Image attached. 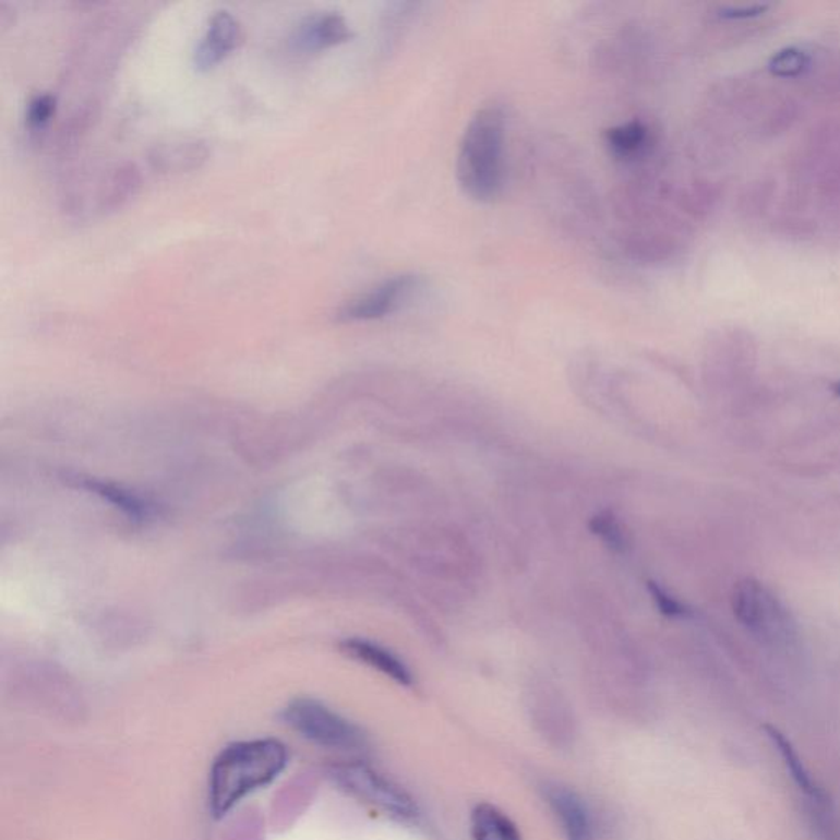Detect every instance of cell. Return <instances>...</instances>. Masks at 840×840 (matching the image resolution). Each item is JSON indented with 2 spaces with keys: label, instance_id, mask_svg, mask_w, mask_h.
Masks as SVG:
<instances>
[{
  "label": "cell",
  "instance_id": "14",
  "mask_svg": "<svg viewBox=\"0 0 840 840\" xmlns=\"http://www.w3.org/2000/svg\"><path fill=\"white\" fill-rule=\"evenodd\" d=\"M81 487L93 491L97 496L106 500L107 503L113 504L117 509L122 511L130 519L146 520L153 514V507L146 501H143L136 494L130 493V491L123 490V488L117 487V484L99 480H84Z\"/></svg>",
  "mask_w": 840,
  "mask_h": 840
},
{
  "label": "cell",
  "instance_id": "21",
  "mask_svg": "<svg viewBox=\"0 0 840 840\" xmlns=\"http://www.w3.org/2000/svg\"><path fill=\"white\" fill-rule=\"evenodd\" d=\"M768 11V5L755 4L744 5V8H725L719 11V15L722 19H729V21H744V19H754L758 15H764Z\"/></svg>",
  "mask_w": 840,
  "mask_h": 840
},
{
  "label": "cell",
  "instance_id": "12",
  "mask_svg": "<svg viewBox=\"0 0 840 840\" xmlns=\"http://www.w3.org/2000/svg\"><path fill=\"white\" fill-rule=\"evenodd\" d=\"M341 649H344V652L348 653L351 659H357L360 660V662L367 663L371 669L377 670V672L383 673V675L389 676L391 680L399 683V685H412V673L407 669L406 663H404L403 660L397 659L393 652L384 649V647L370 643V640L348 639L341 644Z\"/></svg>",
  "mask_w": 840,
  "mask_h": 840
},
{
  "label": "cell",
  "instance_id": "3",
  "mask_svg": "<svg viewBox=\"0 0 840 840\" xmlns=\"http://www.w3.org/2000/svg\"><path fill=\"white\" fill-rule=\"evenodd\" d=\"M140 185L142 176L130 161L81 169L64 181L61 205L74 219H94L119 211L139 192Z\"/></svg>",
  "mask_w": 840,
  "mask_h": 840
},
{
  "label": "cell",
  "instance_id": "19",
  "mask_svg": "<svg viewBox=\"0 0 840 840\" xmlns=\"http://www.w3.org/2000/svg\"><path fill=\"white\" fill-rule=\"evenodd\" d=\"M592 532L598 533L612 549L624 550L625 533L619 520L611 513L599 514L591 520Z\"/></svg>",
  "mask_w": 840,
  "mask_h": 840
},
{
  "label": "cell",
  "instance_id": "4",
  "mask_svg": "<svg viewBox=\"0 0 840 840\" xmlns=\"http://www.w3.org/2000/svg\"><path fill=\"white\" fill-rule=\"evenodd\" d=\"M283 718L312 744L338 751H357L364 745V734L357 725L314 699H296L285 709Z\"/></svg>",
  "mask_w": 840,
  "mask_h": 840
},
{
  "label": "cell",
  "instance_id": "10",
  "mask_svg": "<svg viewBox=\"0 0 840 840\" xmlns=\"http://www.w3.org/2000/svg\"><path fill=\"white\" fill-rule=\"evenodd\" d=\"M211 155L207 142L201 139H179L158 143L148 152V163L161 175H181L201 168Z\"/></svg>",
  "mask_w": 840,
  "mask_h": 840
},
{
  "label": "cell",
  "instance_id": "8",
  "mask_svg": "<svg viewBox=\"0 0 840 840\" xmlns=\"http://www.w3.org/2000/svg\"><path fill=\"white\" fill-rule=\"evenodd\" d=\"M243 40V28L239 19L226 9L214 12L208 17L207 27L199 38L194 48L195 68L197 70H211V68L226 60Z\"/></svg>",
  "mask_w": 840,
  "mask_h": 840
},
{
  "label": "cell",
  "instance_id": "6",
  "mask_svg": "<svg viewBox=\"0 0 840 840\" xmlns=\"http://www.w3.org/2000/svg\"><path fill=\"white\" fill-rule=\"evenodd\" d=\"M416 275H397L384 279L363 295L345 302L337 312V319L347 322L377 321L393 314L419 288Z\"/></svg>",
  "mask_w": 840,
  "mask_h": 840
},
{
  "label": "cell",
  "instance_id": "13",
  "mask_svg": "<svg viewBox=\"0 0 840 840\" xmlns=\"http://www.w3.org/2000/svg\"><path fill=\"white\" fill-rule=\"evenodd\" d=\"M473 840H520L516 824L497 807L480 804L471 814Z\"/></svg>",
  "mask_w": 840,
  "mask_h": 840
},
{
  "label": "cell",
  "instance_id": "16",
  "mask_svg": "<svg viewBox=\"0 0 840 840\" xmlns=\"http://www.w3.org/2000/svg\"><path fill=\"white\" fill-rule=\"evenodd\" d=\"M767 734L770 735L771 741H773V744L777 745L778 751H780L784 765H787L788 771H790L793 780L796 781L797 787H800L811 800L823 804L824 801H826L823 791L816 787L813 778H811V775L807 773L806 768H804L803 761L800 760L796 752L791 747L790 742H788L787 739L783 737V734H780L777 729L767 728Z\"/></svg>",
  "mask_w": 840,
  "mask_h": 840
},
{
  "label": "cell",
  "instance_id": "17",
  "mask_svg": "<svg viewBox=\"0 0 840 840\" xmlns=\"http://www.w3.org/2000/svg\"><path fill=\"white\" fill-rule=\"evenodd\" d=\"M811 58L806 51L796 47L783 48L777 51L768 61V70L778 77H797L806 73Z\"/></svg>",
  "mask_w": 840,
  "mask_h": 840
},
{
  "label": "cell",
  "instance_id": "5",
  "mask_svg": "<svg viewBox=\"0 0 840 840\" xmlns=\"http://www.w3.org/2000/svg\"><path fill=\"white\" fill-rule=\"evenodd\" d=\"M335 778L348 793L394 816H412L416 813V804L406 791L367 765H344L335 770Z\"/></svg>",
  "mask_w": 840,
  "mask_h": 840
},
{
  "label": "cell",
  "instance_id": "23",
  "mask_svg": "<svg viewBox=\"0 0 840 840\" xmlns=\"http://www.w3.org/2000/svg\"><path fill=\"white\" fill-rule=\"evenodd\" d=\"M833 393L837 394V396H840V381H837L836 384L832 386Z\"/></svg>",
  "mask_w": 840,
  "mask_h": 840
},
{
  "label": "cell",
  "instance_id": "9",
  "mask_svg": "<svg viewBox=\"0 0 840 840\" xmlns=\"http://www.w3.org/2000/svg\"><path fill=\"white\" fill-rule=\"evenodd\" d=\"M732 609L737 621L754 631H767L773 627V617L780 615L773 596L755 579H742L732 592Z\"/></svg>",
  "mask_w": 840,
  "mask_h": 840
},
{
  "label": "cell",
  "instance_id": "7",
  "mask_svg": "<svg viewBox=\"0 0 840 840\" xmlns=\"http://www.w3.org/2000/svg\"><path fill=\"white\" fill-rule=\"evenodd\" d=\"M351 37V28L340 12L321 11L302 17L289 32L288 50L305 57L319 53Z\"/></svg>",
  "mask_w": 840,
  "mask_h": 840
},
{
  "label": "cell",
  "instance_id": "22",
  "mask_svg": "<svg viewBox=\"0 0 840 840\" xmlns=\"http://www.w3.org/2000/svg\"><path fill=\"white\" fill-rule=\"evenodd\" d=\"M9 12H12V9L9 8L8 4H0V25L2 27H8L9 24H11L12 19H14V15L9 14Z\"/></svg>",
  "mask_w": 840,
  "mask_h": 840
},
{
  "label": "cell",
  "instance_id": "11",
  "mask_svg": "<svg viewBox=\"0 0 840 840\" xmlns=\"http://www.w3.org/2000/svg\"><path fill=\"white\" fill-rule=\"evenodd\" d=\"M553 813L562 824L568 840H592V823L581 797L566 788H553L549 793Z\"/></svg>",
  "mask_w": 840,
  "mask_h": 840
},
{
  "label": "cell",
  "instance_id": "1",
  "mask_svg": "<svg viewBox=\"0 0 840 840\" xmlns=\"http://www.w3.org/2000/svg\"><path fill=\"white\" fill-rule=\"evenodd\" d=\"M288 764V751L273 739L236 742L220 752L208 778V804L223 817L243 797L279 777Z\"/></svg>",
  "mask_w": 840,
  "mask_h": 840
},
{
  "label": "cell",
  "instance_id": "15",
  "mask_svg": "<svg viewBox=\"0 0 840 840\" xmlns=\"http://www.w3.org/2000/svg\"><path fill=\"white\" fill-rule=\"evenodd\" d=\"M647 143H649V129L640 120H633L605 132V145L617 158H634L646 148Z\"/></svg>",
  "mask_w": 840,
  "mask_h": 840
},
{
  "label": "cell",
  "instance_id": "18",
  "mask_svg": "<svg viewBox=\"0 0 840 840\" xmlns=\"http://www.w3.org/2000/svg\"><path fill=\"white\" fill-rule=\"evenodd\" d=\"M55 112H57V96L55 94L41 93L32 97L27 106V113H25L28 129L35 133L44 132L50 125Z\"/></svg>",
  "mask_w": 840,
  "mask_h": 840
},
{
  "label": "cell",
  "instance_id": "20",
  "mask_svg": "<svg viewBox=\"0 0 840 840\" xmlns=\"http://www.w3.org/2000/svg\"><path fill=\"white\" fill-rule=\"evenodd\" d=\"M649 591L650 595H652L653 601H656L657 608L660 609L662 614L670 615V617H680V615L686 614L685 605H683L679 599L670 596L665 589L660 588L657 583H649Z\"/></svg>",
  "mask_w": 840,
  "mask_h": 840
},
{
  "label": "cell",
  "instance_id": "2",
  "mask_svg": "<svg viewBox=\"0 0 840 840\" xmlns=\"http://www.w3.org/2000/svg\"><path fill=\"white\" fill-rule=\"evenodd\" d=\"M506 119L501 107L477 110L464 136L457 158V178L465 194L480 202L500 195L504 182Z\"/></svg>",
  "mask_w": 840,
  "mask_h": 840
}]
</instances>
